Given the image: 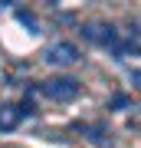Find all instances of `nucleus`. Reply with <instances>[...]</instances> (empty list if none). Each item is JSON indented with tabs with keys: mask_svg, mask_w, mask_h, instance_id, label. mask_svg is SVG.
<instances>
[{
	"mask_svg": "<svg viewBox=\"0 0 141 148\" xmlns=\"http://www.w3.org/2000/svg\"><path fill=\"white\" fill-rule=\"evenodd\" d=\"M40 92L52 102H72L79 92H82V82L72 79V76H52V79L40 82Z\"/></svg>",
	"mask_w": 141,
	"mask_h": 148,
	"instance_id": "1",
	"label": "nucleus"
},
{
	"mask_svg": "<svg viewBox=\"0 0 141 148\" xmlns=\"http://www.w3.org/2000/svg\"><path fill=\"white\" fill-rule=\"evenodd\" d=\"M82 36L89 40V43H95V46L112 49V53H115V49H118V43H121L118 30L112 27V23H85V27H82Z\"/></svg>",
	"mask_w": 141,
	"mask_h": 148,
	"instance_id": "2",
	"label": "nucleus"
},
{
	"mask_svg": "<svg viewBox=\"0 0 141 148\" xmlns=\"http://www.w3.org/2000/svg\"><path fill=\"white\" fill-rule=\"evenodd\" d=\"M79 46L76 43H69V40H59V43H52V46H46V53H43V59H46L49 66H76L79 63Z\"/></svg>",
	"mask_w": 141,
	"mask_h": 148,
	"instance_id": "3",
	"label": "nucleus"
},
{
	"mask_svg": "<svg viewBox=\"0 0 141 148\" xmlns=\"http://www.w3.org/2000/svg\"><path fill=\"white\" fill-rule=\"evenodd\" d=\"M82 135L89 138L95 148H112V132L105 128V122H92V125H82Z\"/></svg>",
	"mask_w": 141,
	"mask_h": 148,
	"instance_id": "4",
	"label": "nucleus"
},
{
	"mask_svg": "<svg viewBox=\"0 0 141 148\" xmlns=\"http://www.w3.org/2000/svg\"><path fill=\"white\" fill-rule=\"evenodd\" d=\"M26 115H23V109L20 106H13V102H3L0 106V132H13L16 125H20Z\"/></svg>",
	"mask_w": 141,
	"mask_h": 148,
	"instance_id": "5",
	"label": "nucleus"
},
{
	"mask_svg": "<svg viewBox=\"0 0 141 148\" xmlns=\"http://www.w3.org/2000/svg\"><path fill=\"white\" fill-rule=\"evenodd\" d=\"M16 20H20L30 33H40V20H36V13H30V10H16Z\"/></svg>",
	"mask_w": 141,
	"mask_h": 148,
	"instance_id": "6",
	"label": "nucleus"
},
{
	"mask_svg": "<svg viewBox=\"0 0 141 148\" xmlns=\"http://www.w3.org/2000/svg\"><path fill=\"white\" fill-rule=\"evenodd\" d=\"M128 106H131V99H128L125 92H115V95L108 99V112H125Z\"/></svg>",
	"mask_w": 141,
	"mask_h": 148,
	"instance_id": "7",
	"label": "nucleus"
},
{
	"mask_svg": "<svg viewBox=\"0 0 141 148\" xmlns=\"http://www.w3.org/2000/svg\"><path fill=\"white\" fill-rule=\"evenodd\" d=\"M131 82H135L138 89H141V69H131Z\"/></svg>",
	"mask_w": 141,
	"mask_h": 148,
	"instance_id": "8",
	"label": "nucleus"
},
{
	"mask_svg": "<svg viewBox=\"0 0 141 148\" xmlns=\"http://www.w3.org/2000/svg\"><path fill=\"white\" fill-rule=\"evenodd\" d=\"M7 3H10V0H0V10H3V7H7Z\"/></svg>",
	"mask_w": 141,
	"mask_h": 148,
	"instance_id": "9",
	"label": "nucleus"
}]
</instances>
